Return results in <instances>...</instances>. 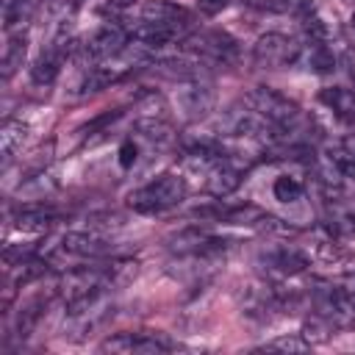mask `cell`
Masks as SVG:
<instances>
[{
  "instance_id": "cell-15",
  "label": "cell",
  "mask_w": 355,
  "mask_h": 355,
  "mask_svg": "<svg viewBox=\"0 0 355 355\" xmlns=\"http://www.w3.org/2000/svg\"><path fill=\"white\" fill-rule=\"evenodd\" d=\"M319 100L344 122H355V89L347 86H330L319 92Z\"/></svg>"
},
{
  "instance_id": "cell-22",
  "label": "cell",
  "mask_w": 355,
  "mask_h": 355,
  "mask_svg": "<svg viewBox=\"0 0 355 355\" xmlns=\"http://www.w3.org/2000/svg\"><path fill=\"white\" fill-rule=\"evenodd\" d=\"M33 0H3V25L6 28H14L22 22V17L28 14Z\"/></svg>"
},
{
  "instance_id": "cell-29",
  "label": "cell",
  "mask_w": 355,
  "mask_h": 355,
  "mask_svg": "<svg viewBox=\"0 0 355 355\" xmlns=\"http://www.w3.org/2000/svg\"><path fill=\"white\" fill-rule=\"evenodd\" d=\"M352 31H355V14H352Z\"/></svg>"
},
{
  "instance_id": "cell-20",
  "label": "cell",
  "mask_w": 355,
  "mask_h": 355,
  "mask_svg": "<svg viewBox=\"0 0 355 355\" xmlns=\"http://www.w3.org/2000/svg\"><path fill=\"white\" fill-rule=\"evenodd\" d=\"M272 191H275V200H280V202H297L305 194V186L297 178H291V175H280L275 180Z\"/></svg>"
},
{
  "instance_id": "cell-24",
  "label": "cell",
  "mask_w": 355,
  "mask_h": 355,
  "mask_svg": "<svg viewBox=\"0 0 355 355\" xmlns=\"http://www.w3.org/2000/svg\"><path fill=\"white\" fill-rule=\"evenodd\" d=\"M122 225V216L119 214H92L89 216V227L92 230H100V227H119Z\"/></svg>"
},
{
  "instance_id": "cell-14",
  "label": "cell",
  "mask_w": 355,
  "mask_h": 355,
  "mask_svg": "<svg viewBox=\"0 0 355 355\" xmlns=\"http://www.w3.org/2000/svg\"><path fill=\"white\" fill-rule=\"evenodd\" d=\"M47 302H50V294H36L28 302H22V308L17 311V322H14V336L17 338H28L33 333V327L39 324Z\"/></svg>"
},
{
  "instance_id": "cell-4",
  "label": "cell",
  "mask_w": 355,
  "mask_h": 355,
  "mask_svg": "<svg viewBox=\"0 0 355 355\" xmlns=\"http://www.w3.org/2000/svg\"><path fill=\"white\" fill-rule=\"evenodd\" d=\"M300 42L286 33H263L252 44V64L261 69H280L300 61Z\"/></svg>"
},
{
  "instance_id": "cell-7",
  "label": "cell",
  "mask_w": 355,
  "mask_h": 355,
  "mask_svg": "<svg viewBox=\"0 0 355 355\" xmlns=\"http://www.w3.org/2000/svg\"><path fill=\"white\" fill-rule=\"evenodd\" d=\"M191 216L197 219H208V222H227V225H263V219L269 216L263 208L250 205V202H225V200H214L208 205H197L191 211Z\"/></svg>"
},
{
  "instance_id": "cell-13",
  "label": "cell",
  "mask_w": 355,
  "mask_h": 355,
  "mask_svg": "<svg viewBox=\"0 0 355 355\" xmlns=\"http://www.w3.org/2000/svg\"><path fill=\"white\" fill-rule=\"evenodd\" d=\"M297 64H302L311 72H322L324 75V72L336 69V53H333L327 39H308L305 36V42L300 47V61Z\"/></svg>"
},
{
  "instance_id": "cell-27",
  "label": "cell",
  "mask_w": 355,
  "mask_h": 355,
  "mask_svg": "<svg viewBox=\"0 0 355 355\" xmlns=\"http://www.w3.org/2000/svg\"><path fill=\"white\" fill-rule=\"evenodd\" d=\"M136 0H111V6H116V8H125V6H133Z\"/></svg>"
},
{
  "instance_id": "cell-18",
  "label": "cell",
  "mask_w": 355,
  "mask_h": 355,
  "mask_svg": "<svg viewBox=\"0 0 355 355\" xmlns=\"http://www.w3.org/2000/svg\"><path fill=\"white\" fill-rule=\"evenodd\" d=\"M136 130H139L147 141H153L155 147H169V144L175 141V128H172L161 114L141 116V119L136 122Z\"/></svg>"
},
{
  "instance_id": "cell-9",
  "label": "cell",
  "mask_w": 355,
  "mask_h": 355,
  "mask_svg": "<svg viewBox=\"0 0 355 355\" xmlns=\"http://www.w3.org/2000/svg\"><path fill=\"white\" fill-rule=\"evenodd\" d=\"M178 111L186 116V119H200L205 116L211 108H214V100H216V92H214V83L211 78H200V80H186V83H178Z\"/></svg>"
},
{
  "instance_id": "cell-8",
  "label": "cell",
  "mask_w": 355,
  "mask_h": 355,
  "mask_svg": "<svg viewBox=\"0 0 355 355\" xmlns=\"http://www.w3.org/2000/svg\"><path fill=\"white\" fill-rule=\"evenodd\" d=\"M258 266L275 277H294V275L305 272L311 266V261L294 244H277V247H266L258 252Z\"/></svg>"
},
{
  "instance_id": "cell-16",
  "label": "cell",
  "mask_w": 355,
  "mask_h": 355,
  "mask_svg": "<svg viewBox=\"0 0 355 355\" xmlns=\"http://www.w3.org/2000/svg\"><path fill=\"white\" fill-rule=\"evenodd\" d=\"M25 136H28V125L22 119H3V125H0V158H3V164L14 161V155L22 150Z\"/></svg>"
},
{
  "instance_id": "cell-6",
  "label": "cell",
  "mask_w": 355,
  "mask_h": 355,
  "mask_svg": "<svg viewBox=\"0 0 355 355\" xmlns=\"http://www.w3.org/2000/svg\"><path fill=\"white\" fill-rule=\"evenodd\" d=\"M175 347L178 344L164 333H116L100 344L103 352H119V355H158Z\"/></svg>"
},
{
  "instance_id": "cell-5",
  "label": "cell",
  "mask_w": 355,
  "mask_h": 355,
  "mask_svg": "<svg viewBox=\"0 0 355 355\" xmlns=\"http://www.w3.org/2000/svg\"><path fill=\"white\" fill-rule=\"evenodd\" d=\"M69 55H75V42L61 31V33L42 50V55L33 61V67H31V80H33L36 86H53L55 78L61 75V69H64V64H67Z\"/></svg>"
},
{
  "instance_id": "cell-19",
  "label": "cell",
  "mask_w": 355,
  "mask_h": 355,
  "mask_svg": "<svg viewBox=\"0 0 355 355\" xmlns=\"http://www.w3.org/2000/svg\"><path fill=\"white\" fill-rule=\"evenodd\" d=\"M255 8H263V11H275V14H291L297 19H305L316 11V3L313 0H250Z\"/></svg>"
},
{
  "instance_id": "cell-3",
  "label": "cell",
  "mask_w": 355,
  "mask_h": 355,
  "mask_svg": "<svg viewBox=\"0 0 355 355\" xmlns=\"http://www.w3.org/2000/svg\"><path fill=\"white\" fill-rule=\"evenodd\" d=\"M130 42V31L128 25H119V22H105L100 25L92 36H86L80 44H75V58L80 64H89V67H97L100 61H108V58H116Z\"/></svg>"
},
{
  "instance_id": "cell-10",
  "label": "cell",
  "mask_w": 355,
  "mask_h": 355,
  "mask_svg": "<svg viewBox=\"0 0 355 355\" xmlns=\"http://www.w3.org/2000/svg\"><path fill=\"white\" fill-rule=\"evenodd\" d=\"M202 175H205V191L211 194V197H219V200H225L227 194H233L239 186H241V178H244V169L230 158V155H222V158H216L214 164H208L205 169H202Z\"/></svg>"
},
{
  "instance_id": "cell-11",
  "label": "cell",
  "mask_w": 355,
  "mask_h": 355,
  "mask_svg": "<svg viewBox=\"0 0 355 355\" xmlns=\"http://www.w3.org/2000/svg\"><path fill=\"white\" fill-rule=\"evenodd\" d=\"M139 19L144 22H153V25H164L180 36H189L186 31L191 28V11L183 8V6H175V3H166V0H150L147 6H141V14Z\"/></svg>"
},
{
  "instance_id": "cell-26",
  "label": "cell",
  "mask_w": 355,
  "mask_h": 355,
  "mask_svg": "<svg viewBox=\"0 0 355 355\" xmlns=\"http://www.w3.org/2000/svg\"><path fill=\"white\" fill-rule=\"evenodd\" d=\"M338 144H341V150H344V153H347L349 158H355V133H349V136H344V139H341Z\"/></svg>"
},
{
  "instance_id": "cell-21",
  "label": "cell",
  "mask_w": 355,
  "mask_h": 355,
  "mask_svg": "<svg viewBox=\"0 0 355 355\" xmlns=\"http://www.w3.org/2000/svg\"><path fill=\"white\" fill-rule=\"evenodd\" d=\"M258 349L261 352H305V349H311V344L302 336H277V338L261 344Z\"/></svg>"
},
{
  "instance_id": "cell-2",
  "label": "cell",
  "mask_w": 355,
  "mask_h": 355,
  "mask_svg": "<svg viewBox=\"0 0 355 355\" xmlns=\"http://www.w3.org/2000/svg\"><path fill=\"white\" fill-rule=\"evenodd\" d=\"M180 50L205 61V64H219V67H233L241 55L239 50V42L225 33V31H214V28H205V31H194L189 36L180 39Z\"/></svg>"
},
{
  "instance_id": "cell-25",
  "label": "cell",
  "mask_w": 355,
  "mask_h": 355,
  "mask_svg": "<svg viewBox=\"0 0 355 355\" xmlns=\"http://www.w3.org/2000/svg\"><path fill=\"white\" fill-rule=\"evenodd\" d=\"M225 3H227V0H197V6H200L202 14H216V11L225 8Z\"/></svg>"
},
{
  "instance_id": "cell-28",
  "label": "cell",
  "mask_w": 355,
  "mask_h": 355,
  "mask_svg": "<svg viewBox=\"0 0 355 355\" xmlns=\"http://www.w3.org/2000/svg\"><path fill=\"white\" fill-rule=\"evenodd\" d=\"M83 3H86V0H72V6H75V8H78V6H83Z\"/></svg>"
},
{
  "instance_id": "cell-1",
  "label": "cell",
  "mask_w": 355,
  "mask_h": 355,
  "mask_svg": "<svg viewBox=\"0 0 355 355\" xmlns=\"http://www.w3.org/2000/svg\"><path fill=\"white\" fill-rule=\"evenodd\" d=\"M186 191L189 189H186V180L180 175L164 172V175L153 178L150 183L139 186L136 191H130L128 194V205L136 214H164V211L180 205Z\"/></svg>"
},
{
  "instance_id": "cell-17",
  "label": "cell",
  "mask_w": 355,
  "mask_h": 355,
  "mask_svg": "<svg viewBox=\"0 0 355 355\" xmlns=\"http://www.w3.org/2000/svg\"><path fill=\"white\" fill-rule=\"evenodd\" d=\"M25 53H28V33H11L8 42H6V50H3V58H0V75L3 80H8L25 61Z\"/></svg>"
},
{
  "instance_id": "cell-12",
  "label": "cell",
  "mask_w": 355,
  "mask_h": 355,
  "mask_svg": "<svg viewBox=\"0 0 355 355\" xmlns=\"http://www.w3.org/2000/svg\"><path fill=\"white\" fill-rule=\"evenodd\" d=\"M61 211L47 205L44 200L42 202H28V205H19L17 214H14V227L17 230H25V233H44L53 227V222H58Z\"/></svg>"
},
{
  "instance_id": "cell-23",
  "label": "cell",
  "mask_w": 355,
  "mask_h": 355,
  "mask_svg": "<svg viewBox=\"0 0 355 355\" xmlns=\"http://www.w3.org/2000/svg\"><path fill=\"white\" fill-rule=\"evenodd\" d=\"M136 158H139V144H136L133 139H125V141L119 144V166L130 169V166L136 164Z\"/></svg>"
}]
</instances>
